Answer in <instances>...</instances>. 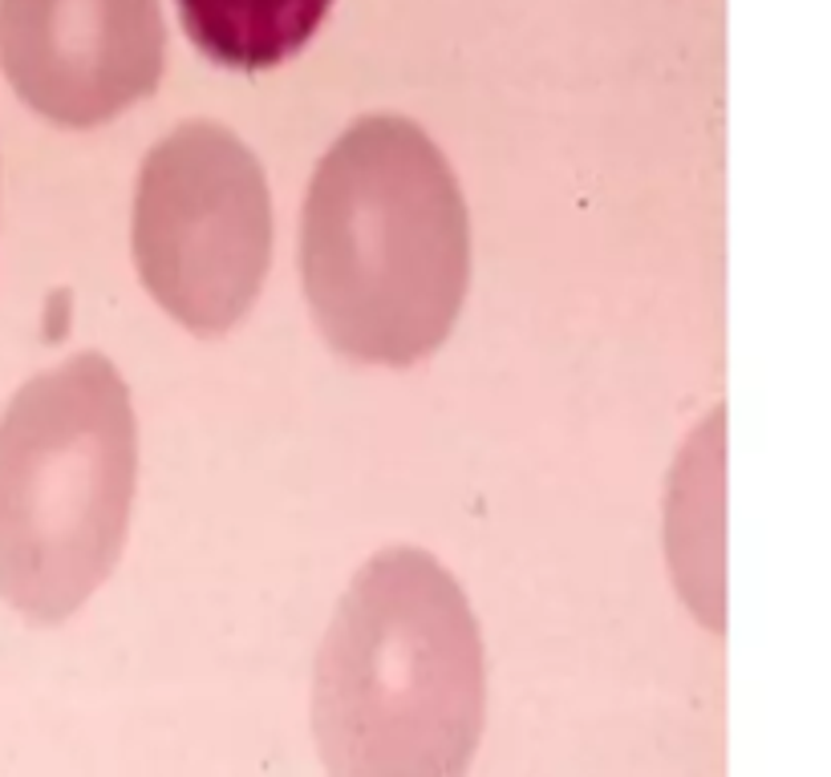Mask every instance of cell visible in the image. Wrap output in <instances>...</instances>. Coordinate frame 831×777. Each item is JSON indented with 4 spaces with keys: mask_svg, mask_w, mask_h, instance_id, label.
<instances>
[{
    "mask_svg": "<svg viewBox=\"0 0 831 777\" xmlns=\"http://www.w3.org/2000/svg\"><path fill=\"white\" fill-rule=\"evenodd\" d=\"M301 279L353 365L405 368L442 348L471 284V215L422 126L365 114L329 146L304 195Z\"/></svg>",
    "mask_w": 831,
    "mask_h": 777,
    "instance_id": "cell-1",
    "label": "cell"
},
{
    "mask_svg": "<svg viewBox=\"0 0 831 777\" xmlns=\"http://www.w3.org/2000/svg\"><path fill=\"white\" fill-rule=\"evenodd\" d=\"M487 717L467 591L422 547H390L341 596L313 668L329 777H467Z\"/></svg>",
    "mask_w": 831,
    "mask_h": 777,
    "instance_id": "cell-2",
    "label": "cell"
},
{
    "mask_svg": "<svg viewBox=\"0 0 831 777\" xmlns=\"http://www.w3.org/2000/svg\"><path fill=\"white\" fill-rule=\"evenodd\" d=\"M138 422L123 373L78 353L25 381L0 413V600L69 620L123 559Z\"/></svg>",
    "mask_w": 831,
    "mask_h": 777,
    "instance_id": "cell-3",
    "label": "cell"
},
{
    "mask_svg": "<svg viewBox=\"0 0 831 777\" xmlns=\"http://www.w3.org/2000/svg\"><path fill=\"white\" fill-rule=\"evenodd\" d=\"M135 267L170 321L224 336L256 304L272 259V199L256 155L219 122H183L135 183Z\"/></svg>",
    "mask_w": 831,
    "mask_h": 777,
    "instance_id": "cell-4",
    "label": "cell"
},
{
    "mask_svg": "<svg viewBox=\"0 0 831 777\" xmlns=\"http://www.w3.org/2000/svg\"><path fill=\"white\" fill-rule=\"evenodd\" d=\"M0 66L29 110L94 130L163 78V9L158 0H0Z\"/></svg>",
    "mask_w": 831,
    "mask_h": 777,
    "instance_id": "cell-5",
    "label": "cell"
},
{
    "mask_svg": "<svg viewBox=\"0 0 831 777\" xmlns=\"http://www.w3.org/2000/svg\"><path fill=\"white\" fill-rule=\"evenodd\" d=\"M333 0H179L187 37L215 66L276 69L313 41Z\"/></svg>",
    "mask_w": 831,
    "mask_h": 777,
    "instance_id": "cell-6",
    "label": "cell"
}]
</instances>
